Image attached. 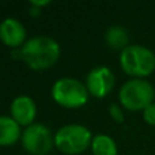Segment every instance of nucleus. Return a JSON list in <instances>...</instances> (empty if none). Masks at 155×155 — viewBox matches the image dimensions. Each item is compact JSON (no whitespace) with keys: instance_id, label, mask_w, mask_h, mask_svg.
Segmentation results:
<instances>
[{"instance_id":"obj_1","label":"nucleus","mask_w":155,"mask_h":155,"mask_svg":"<svg viewBox=\"0 0 155 155\" xmlns=\"http://www.w3.org/2000/svg\"><path fill=\"white\" fill-rule=\"evenodd\" d=\"M60 46L51 37H34L26 41L19 51V57L33 70L51 68L59 60Z\"/></svg>"},{"instance_id":"obj_2","label":"nucleus","mask_w":155,"mask_h":155,"mask_svg":"<svg viewBox=\"0 0 155 155\" xmlns=\"http://www.w3.org/2000/svg\"><path fill=\"white\" fill-rule=\"evenodd\" d=\"M124 72L135 79H142L155 71V53L142 45H128L120 54Z\"/></svg>"},{"instance_id":"obj_3","label":"nucleus","mask_w":155,"mask_h":155,"mask_svg":"<svg viewBox=\"0 0 155 155\" xmlns=\"http://www.w3.org/2000/svg\"><path fill=\"white\" fill-rule=\"evenodd\" d=\"M120 102L125 109L131 112L144 110L154 104L155 90L150 82L144 79H131L120 88Z\"/></svg>"},{"instance_id":"obj_4","label":"nucleus","mask_w":155,"mask_h":155,"mask_svg":"<svg viewBox=\"0 0 155 155\" xmlns=\"http://www.w3.org/2000/svg\"><path fill=\"white\" fill-rule=\"evenodd\" d=\"M93 142L91 132L86 127L71 124L60 128L54 135V144L61 153L68 155L80 154Z\"/></svg>"},{"instance_id":"obj_5","label":"nucleus","mask_w":155,"mask_h":155,"mask_svg":"<svg viewBox=\"0 0 155 155\" xmlns=\"http://www.w3.org/2000/svg\"><path fill=\"white\" fill-rule=\"evenodd\" d=\"M52 97L64 107H80L87 102V88L72 78H63L54 83Z\"/></svg>"},{"instance_id":"obj_6","label":"nucleus","mask_w":155,"mask_h":155,"mask_svg":"<svg viewBox=\"0 0 155 155\" xmlns=\"http://www.w3.org/2000/svg\"><path fill=\"white\" fill-rule=\"evenodd\" d=\"M54 143V137L45 125L42 124H31L23 131L22 144L27 153L33 155H45L49 153Z\"/></svg>"},{"instance_id":"obj_7","label":"nucleus","mask_w":155,"mask_h":155,"mask_svg":"<svg viewBox=\"0 0 155 155\" xmlns=\"http://www.w3.org/2000/svg\"><path fill=\"white\" fill-rule=\"evenodd\" d=\"M114 75L107 67H95L90 71L86 80V88L91 95L97 98H104L114 87Z\"/></svg>"},{"instance_id":"obj_8","label":"nucleus","mask_w":155,"mask_h":155,"mask_svg":"<svg viewBox=\"0 0 155 155\" xmlns=\"http://www.w3.org/2000/svg\"><path fill=\"white\" fill-rule=\"evenodd\" d=\"M26 38V30L23 25L14 18H7L0 23V40L11 48L22 45Z\"/></svg>"},{"instance_id":"obj_9","label":"nucleus","mask_w":155,"mask_h":155,"mask_svg":"<svg viewBox=\"0 0 155 155\" xmlns=\"http://www.w3.org/2000/svg\"><path fill=\"white\" fill-rule=\"evenodd\" d=\"M35 113H37L35 104L30 97L19 95L12 101L11 114L19 125H31L33 120L35 117Z\"/></svg>"},{"instance_id":"obj_10","label":"nucleus","mask_w":155,"mask_h":155,"mask_svg":"<svg viewBox=\"0 0 155 155\" xmlns=\"http://www.w3.org/2000/svg\"><path fill=\"white\" fill-rule=\"evenodd\" d=\"M19 127L12 117L0 116V146H12L21 135Z\"/></svg>"},{"instance_id":"obj_11","label":"nucleus","mask_w":155,"mask_h":155,"mask_svg":"<svg viewBox=\"0 0 155 155\" xmlns=\"http://www.w3.org/2000/svg\"><path fill=\"white\" fill-rule=\"evenodd\" d=\"M105 41H106L107 46H110L112 49H123L124 51L128 46V31L121 26H113L105 34Z\"/></svg>"},{"instance_id":"obj_12","label":"nucleus","mask_w":155,"mask_h":155,"mask_svg":"<svg viewBox=\"0 0 155 155\" xmlns=\"http://www.w3.org/2000/svg\"><path fill=\"white\" fill-rule=\"evenodd\" d=\"M94 155H117V146L107 135H97L91 142Z\"/></svg>"},{"instance_id":"obj_13","label":"nucleus","mask_w":155,"mask_h":155,"mask_svg":"<svg viewBox=\"0 0 155 155\" xmlns=\"http://www.w3.org/2000/svg\"><path fill=\"white\" fill-rule=\"evenodd\" d=\"M143 117L147 124L155 127V104H151L150 106H147L143 110Z\"/></svg>"},{"instance_id":"obj_14","label":"nucleus","mask_w":155,"mask_h":155,"mask_svg":"<svg viewBox=\"0 0 155 155\" xmlns=\"http://www.w3.org/2000/svg\"><path fill=\"white\" fill-rule=\"evenodd\" d=\"M109 113L110 116L113 117V120L117 121V123H123L124 121V114H123V110L120 109V106L116 104H112L109 106Z\"/></svg>"},{"instance_id":"obj_15","label":"nucleus","mask_w":155,"mask_h":155,"mask_svg":"<svg viewBox=\"0 0 155 155\" xmlns=\"http://www.w3.org/2000/svg\"><path fill=\"white\" fill-rule=\"evenodd\" d=\"M49 2H33L31 4L33 5H45V4H48Z\"/></svg>"}]
</instances>
